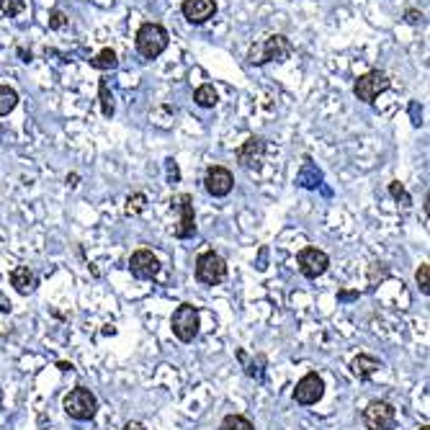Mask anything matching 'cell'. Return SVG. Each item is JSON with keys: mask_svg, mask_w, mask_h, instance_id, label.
I'll list each match as a JSON object with an SVG mask.
<instances>
[{"mask_svg": "<svg viewBox=\"0 0 430 430\" xmlns=\"http://www.w3.org/2000/svg\"><path fill=\"white\" fill-rule=\"evenodd\" d=\"M294 52V44L289 41V37L284 34H271V37H265V39L255 41L250 52H247V62L250 65H268V62H286V59L291 57Z\"/></svg>", "mask_w": 430, "mask_h": 430, "instance_id": "obj_1", "label": "cell"}, {"mask_svg": "<svg viewBox=\"0 0 430 430\" xmlns=\"http://www.w3.org/2000/svg\"><path fill=\"white\" fill-rule=\"evenodd\" d=\"M137 52L145 59H157L167 49V31L160 23H142L137 31Z\"/></svg>", "mask_w": 430, "mask_h": 430, "instance_id": "obj_2", "label": "cell"}, {"mask_svg": "<svg viewBox=\"0 0 430 430\" xmlns=\"http://www.w3.org/2000/svg\"><path fill=\"white\" fill-rule=\"evenodd\" d=\"M62 407H65V412H68L72 420L85 422V420H93V418H96L98 400L90 389H85V387H75V389H70V394L65 397Z\"/></svg>", "mask_w": 430, "mask_h": 430, "instance_id": "obj_3", "label": "cell"}, {"mask_svg": "<svg viewBox=\"0 0 430 430\" xmlns=\"http://www.w3.org/2000/svg\"><path fill=\"white\" fill-rule=\"evenodd\" d=\"M196 278L204 286H216L227 278V260L214 250H206L196 260Z\"/></svg>", "mask_w": 430, "mask_h": 430, "instance_id": "obj_4", "label": "cell"}, {"mask_svg": "<svg viewBox=\"0 0 430 430\" xmlns=\"http://www.w3.org/2000/svg\"><path fill=\"white\" fill-rule=\"evenodd\" d=\"M389 85H391V80L387 72H382V70H369V72H363L361 78L356 80L353 93H356V98L363 101V103H373L384 90H389Z\"/></svg>", "mask_w": 430, "mask_h": 430, "instance_id": "obj_5", "label": "cell"}, {"mask_svg": "<svg viewBox=\"0 0 430 430\" xmlns=\"http://www.w3.org/2000/svg\"><path fill=\"white\" fill-rule=\"evenodd\" d=\"M173 335L181 342H194L201 327V317L194 304H181L176 312H173Z\"/></svg>", "mask_w": 430, "mask_h": 430, "instance_id": "obj_6", "label": "cell"}, {"mask_svg": "<svg viewBox=\"0 0 430 430\" xmlns=\"http://www.w3.org/2000/svg\"><path fill=\"white\" fill-rule=\"evenodd\" d=\"M397 422V410L389 402L376 400L363 410V425L366 430H391Z\"/></svg>", "mask_w": 430, "mask_h": 430, "instance_id": "obj_7", "label": "cell"}, {"mask_svg": "<svg viewBox=\"0 0 430 430\" xmlns=\"http://www.w3.org/2000/svg\"><path fill=\"white\" fill-rule=\"evenodd\" d=\"M170 204L176 206L178 212H181V219H178V225L173 227V235L178 240H188V237L196 235V214H194V196L191 194H181L176 196Z\"/></svg>", "mask_w": 430, "mask_h": 430, "instance_id": "obj_8", "label": "cell"}, {"mask_svg": "<svg viewBox=\"0 0 430 430\" xmlns=\"http://www.w3.org/2000/svg\"><path fill=\"white\" fill-rule=\"evenodd\" d=\"M296 265L304 278H320L330 268V258L317 247H304L302 253L296 255Z\"/></svg>", "mask_w": 430, "mask_h": 430, "instance_id": "obj_9", "label": "cell"}, {"mask_svg": "<svg viewBox=\"0 0 430 430\" xmlns=\"http://www.w3.org/2000/svg\"><path fill=\"white\" fill-rule=\"evenodd\" d=\"M204 188H206V194L209 196H214V198H225V196L232 194V188H235V178H232V173H229L225 165H212L204 176Z\"/></svg>", "mask_w": 430, "mask_h": 430, "instance_id": "obj_10", "label": "cell"}, {"mask_svg": "<svg viewBox=\"0 0 430 430\" xmlns=\"http://www.w3.org/2000/svg\"><path fill=\"white\" fill-rule=\"evenodd\" d=\"M322 394H325L322 376L309 371L307 376L299 379V384H296V389H294V400L299 402V405H304V407H309V405H317V402L322 400Z\"/></svg>", "mask_w": 430, "mask_h": 430, "instance_id": "obj_11", "label": "cell"}, {"mask_svg": "<svg viewBox=\"0 0 430 430\" xmlns=\"http://www.w3.org/2000/svg\"><path fill=\"white\" fill-rule=\"evenodd\" d=\"M129 271L139 281H150V278H155L160 274V260H157V255L152 250H137L129 260Z\"/></svg>", "mask_w": 430, "mask_h": 430, "instance_id": "obj_12", "label": "cell"}, {"mask_svg": "<svg viewBox=\"0 0 430 430\" xmlns=\"http://www.w3.org/2000/svg\"><path fill=\"white\" fill-rule=\"evenodd\" d=\"M263 157H265V142L263 137H250L245 139L240 150H237V163L247 170H258L263 165Z\"/></svg>", "mask_w": 430, "mask_h": 430, "instance_id": "obj_13", "label": "cell"}, {"mask_svg": "<svg viewBox=\"0 0 430 430\" xmlns=\"http://www.w3.org/2000/svg\"><path fill=\"white\" fill-rule=\"evenodd\" d=\"M181 10H183V16H186L188 23L201 26V23H206L209 19H214L216 3L214 0H183Z\"/></svg>", "mask_w": 430, "mask_h": 430, "instance_id": "obj_14", "label": "cell"}, {"mask_svg": "<svg viewBox=\"0 0 430 430\" xmlns=\"http://www.w3.org/2000/svg\"><path fill=\"white\" fill-rule=\"evenodd\" d=\"M10 286L19 294H31L37 289V276L31 271L29 265H19L13 274H10Z\"/></svg>", "mask_w": 430, "mask_h": 430, "instance_id": "obj_15", "label": "cell"}, {"mask_svg": "<svg viewBox=\"0 0 430 430\" xmlns=\"http://www.w3.org/2000/svg\"><path fill=\"white\" fill-rule=\"evenodd\" d=\"M379 369H382V363L376 361L373 356H366V353L356 356L351 361V371H353V376H358V379H371Z\"/></svg>", "mask_w": 430, "mask_h": 430, "instance_id": "obj_16", "label": "cell"}, {"mask_svg": "<svg viewBox=\"0 0 430 430\" xmlns=\"http://www.w3.org/2000/svg\"><path fill=\"white\" fill-rule=\"evenodd\" d=\"M90 68H96L101 70V72H106V70H116L119 68V57H116V52L111 47L106 49H101L96 57L90 59Z\"/></svg>", "mask_w": 430, "mask_h": 430, "instance_id": "obj_17", "label": "cell"}, {"mask_svg": "<svg viewBox=\"0 0 430 430\" xmlns=\"http://www.w3.org/2000/svg\"><path fill=\"white\" fill-rule=\"evenodd\" d=\"M194 101H196V106H201V108H214L216 103H219V93L214 90V85L206 83L201 88H196Z\"/></svg>", "mask_w": 430, "mask_h": 430, "instance_id": "obj_18", "label": "cell"}, {"mask_svg": "<svg viewBox=\"0 0 430 430\" xmlns=\"http://www.w3.org/2000/svg\"><path fill=\"white\" fill-rule=\"evenodd\" d=\"M16 106H19V93L8 85H0V116H8Z\"/></svg>", "mask_w": 430, "mask_h": 430, "instance_id": "obj_19", "label": "cell"}, {"mask_svg": "<svg viewBox=\"0 0 430 430\" xmlns=\"http://www.w3.org/2000/svg\"><path fill=\"white\" fill-rule=\"evenodd\" d=\"M219 430H255V425L243 415H227L225 420L219 422Z\"/></svg>", "mask_w": 430, "mask_h": 430, "instance_id": "obj_20", "label": "cell"}, {"mask_svg": "<svg viewBox=\"0 0 430 430\" xmlns=\"http://www.w3.org/2000/svg\"><path fill=\"white\" fill-rule=\"evenodd\" d=\"M101 111H103V116L106 119L114 116V96L108 93L106 80H101Z\"/></svg>", "mask_w": 430, "mask_h": 430, "instance_id": "obj_21", "label": "cell"}, {"mask_svg": "<svg viewBox=\"0 0 430 430\" xmlns=\"http://www.w3.org/2000/svg\"><path fill=\"white\" fill-rule=\"evenodd\" d=\"M147 206V196L145 194H132L127 198V214H142Z\"/></svg>", "mask_w": 430, "mask_h": 430, "instance_id": "obj_22", "label": "cell"}, {"mask_svg": "<svg viewBox=\"0 0 430 430\" xmlns=\"http://www.w3.org/2000/svg\"><path fill=\"white\" fill-rule=\"evenodd\" d=\"M415 281H418V286H420V291L428 296L430 294V265L422 263L420 268H418V274H415Z\"/></svg>", "mask_w": 430, "mask_h": 430, "instance_id": "obj_23", "label": "cell"}, {"mask_svg": "<svg viewBox=\"0 0 430 430\" xmlns=\"http://www.w3.org/2000/svg\"><path fill=\"white\" fill-rule=\"evenodd\" d=\"M70 23V19L65 16V10H59V8H54L52 13H49V29L52 31H59V29H65Z\"/></svg>", "mask_w": 430, "mask_h": 430, "instance_id": "obj_24", "label": "cell"}, {"mask_svg": "<svg viewBox=\"0 0 430 430\" xmlns=\"http://www.w3.org/2000/svg\"><path fill=\"white\" fill-rule=\"evenodd\" d=\"M23 8H26V0H0V10L6 16H19Z\"/></svg>", "mask_w": 430, "mask_h": 430, "instance_id": "obj_25", "label": "cell"}, {"mask_svg": "<svg viewBox=\"0 0 430 430\" xmlns=\"http://www.w3.org/2000/svg\"><path fill=\"white\" fill-rule=\"evenodd\" d=\"M389 194L397 198V201H402V206H410L412 204V198H410V194L405 191V186H402L400 181H394V183H389Z\"/></svg>", "mask_w": 430, "mask_h": 430, "instance_id": "obj_26", "label": "cell"}, {"mask_svg": "<svg viewBox=\"0 0 430 430\" xmlns=\"http://www.w3.org/2000/svg\"><path fill=\"white\" fill-rule=\"evenodd\" d=\"M237 358H240V363H243V369H245L247 376H253V379H260V376H263V371H258V369H255V361H250L245 351H237Z\"/></svg>", "mask_w": 430, "mask_h": 430, "instance_id": "obj_27", "label": "cell"}, {"mask_svg": "<svg viewBox=\"0 0 430 430\" xmlns=\"http://www.w3.org/2000/svg\"><path fill=\"white\" fill-rule=\"evenodd\" d=\"M405 21H407V23H412V26H415V23H420V21H422V13H420V10L410 8V10H407V13H405Z\"/></svg>", "mask_w": 430, "mask_h": 430, "instance_id": "obj_28", "label": "cell"}, {"mask_svg": "<svg viewBox=\"0 0 430 430\" xmlns=\"http://www.w3.org/2000/svg\"><path fill=\"white\" fill-rule=\"evenodd\" d=\"M10 309H13V304H10V299H8V296H6V294H3V291H0V312L8 314Z\"/></svg>", "mask_w": 430, "mask_h": 430, "instance_id": "obj_29", "label": "cell"}, {"mask_svg": "<svg viewBox=\"0 0 430 430\" xmlns=\"http://www.w3.org/2000/svg\"><path fill=\"white\" fill-rule=\"evenodd\" d=\"M167 176L173 178V181H178V165H176V160H167Z\"/></svg>", "mask_w": 430, "mask_h": 430, "instance_id": "obj_30", "label": "cell"}, {"mask_svg": "<svg viewBox=\"0 0 430 430\" xmlns=\"http://www.w3.org/2000/svg\"><path fill=\"white\" fill-rule=\"evenodd\" d=\"M124 430H147L142 422H137V420H129L127 425H124Z\"/></svg>", "mask_w": 430, "mask_h": 430, "instance_id": "obj_31", "label": "cell"}, {"mask_svg": "<svg viewBox=\"0 0 430 430\" xmlns=\"http://www.w3.org/2000/svg\"><path fill=\"white\" fill-rule=\"evenodd\" d=\"M68 183H70V186H78V176H75V173H72V176H68Z\"/></svg>", "mask_w": 430, "mask_h": 430, "instance_id": "obj_32", "label": "cell"}, {"mask_svg": "<svg viewBox=\"0 0 430 430\" xmlns=\"http://www.w3.org/2000/svg\"><path fill=\"white\" fill-rule=\"evenodd\" d=\"M57 366L62 369V371H70V369H72V366H70V363H65V361H59Z\"/></svg>", "mask_w": 430, "mask_h": 430, "instance_id": "obj_33", "label": "cell"}, {"mask_svg": "<svg viewBox=\"0 0 430 430\" xmlns=\"http://www.w3.org/2000/svg\"><path fill=\"white\" fill-rule=\"evenodd\" d=\"M420 430H430V428H428V425H422V428H420Z\"/></svg>", "mask_w": 430, "mask_h": 430, "instance_id": "obj_34", "label": "cell"}]
</instances>
